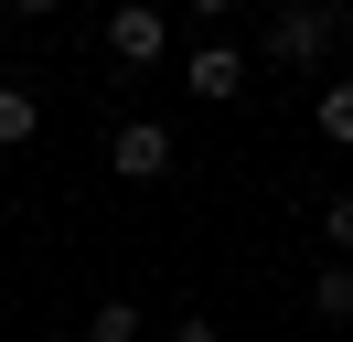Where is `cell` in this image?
I'll use <instances>...</instances> for the list:
<instances>
[{
  "instance_id": "1",
  "label": "cell",
  "mask_w": 353,
  "mask_h": 342,
  "mask_svg": "<svg viewBox=\"0 0 353 342\" xmlns=\"http://www.w3.org/2000/svg\"><path fill=\"white\" fill-rule=\"evenodd\" d=\"M332 43H343V11H310V0H279L257 21V64H279V75H310Z\"/></svg>"
},
{
  "instance_id": "2",
  "label": "cell",
  "mask_w": 353,
  "mask_h": 342,
  "mask_svg": "<svg viewBox=\"0 0 353 342\" xmlns=\"http://www.w3.org/2000/svg\"><path fill=\"white\" fill-rule=\"evenodd\" d=\"M172 161H182V150H172V128H161V118H129V128L108 139V171H118V182H139V192L172 182Z\"/></svg>"
},
{
  "instance_id": "3",
  "label": "cell",
  "mask_w": 353,
  "mask_h": 342,
  "mask_svg": "<svg viewBox=\"0 0 353 342\" xmlns=\"http://www.w3.org/2000/svg\"><path fill=\"white\" fill-rule=\"evenodd\" d=\"M108 54L139 75V64H161V54H172V21H161L150 0H118V11H108Z\"/></svg>"
},
{
  "instance_id": "4",
  "label": "cell",
  "mask_w": 353,
  "mask_h": 342,
  "mask_svg": "<svg viewBox=\"0 0 353 342\" xmlns=\"http://www.w3.org/2000/svg\"><path fill=\"white\" fill-rule=\"evenodd\" d=\"M193 97H203V107L246 97V54H236V43H193Z\"/></svg>"
},
{
  "instance_id": "5",
  "label": "cell",
  "mask_w": 353,
  "mask_h": 342,
  "mask_svg": "<svg viewBox=\"0 0 353 342\" xmlns=\"http://www.w3.org/2000/svg\"><path fill=\"white\" fill-rule=\"evenodd\" d=\"M32 128H43V97L22 75H0V150H32Z\"/></svg>"
},
{
  "instance_id": "6",
  "label": "cell",
  "mask_w": 353,
  "mask_h": 342,
  "mask_svg": "<svg viewBox=\"0 0 353 342\" xmlns=\"http://www.w3.org/2000/svg\"><path fill=\"white\" fill-rule=\"evenodd\" d=\"M310 321H353V256H321L310 268Z\"/></svg>"
},
{
  "instance_id": "7",
  "label": "cell",
  "mask_w": 353,
  "mask_h": 342,
  "mask_svg": "<svg viewBox=\"0 0 353 342\" xmlns=\"http://www.w3.org/2000/svg\"><path fill=\"white\" fill-rule=\"evenodd\" d=\"M310 118H321V139H332V150H353V75H343V86H321V97H310Z\"/></svg>"
},
{
  "instance_id": "8",
  "label": "cell",
  "mask_w": 353,
  "mask_h": 342,
  "mask_svg": "<svg viewBox=\"0 0 353 342\" xmlns=\"http://www.w3.org/2000/svg\"><path fill=\"white\" fill-rule=\"evenodd\" d=\"M150 321H139V299H97V321H86V342H139Z\"/></svg>"
},
{
  "instance_id": "9",
  "label": "cell",
  "mask_w": 353,
  "mask_h": 342,
  "mask_svg": "<svg viewBox=\"0 0 353 342\" xmlns=\"http://www.w3.org/2000/svg\"><path fill=\"white\" fill-rule=\"evenodd\" d=\"M321 235H332V256H353V192H332V203H321Z\"/></svg>"
},
{
  "instance_id": "10",
  "label": "cell",
  "mask_w": 353,
  "mask_h": 342,
  "mask_svg": "<svg viewBox=\"0 0 353 342\" xmlns=\"http://www.w3.org/2000/svg\"><path fill=\"white\" fill-rule=\"evenodd\" d=\"M161 342H225V332H214V321H203V310H182V321H172V332H161Z\"/></svg>"
},
{
  "instance_id": "11",
  "label": "cell",
  "mask_w": 353,
  "mask_h": 342,
  "mask_svg": "<svg viewBox=\"0 0 353 342\" xmlns=\"http://www.w3.org/2000/svg\"><path fill=\"white\" fill-rule=\"evenodd\" d=\"M343 43H353V0H343Z\"/></svg>"
}]
</instances>
